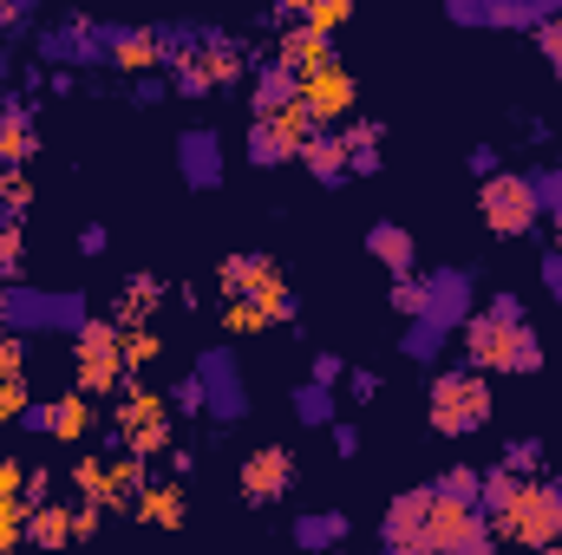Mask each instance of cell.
<instances>
[{
	"instance_id": "8",
	"label": "cell",
	"mask_w": 562,
	"mask_h": 555,
	"mask_svg": "<svg viewBox=\"0 0 562 555\" xmlns=\"http://www.w3.org/2000/svg\"><path fill=\"white\" fill-rule=\"evenodd\" d=\"M464 314H471V281L458 275V269H438V275L419 281V320L451 327V320H464Z\"/></svg>"
},
{
	"instance_id": "11",
	"label": "cell",
	"mask_w": 562,
	"mask_h": 555,
	"mask_svg": "<svg viewBox=\"0 0 562 555\" xmlns=\"http://www.w3.org/2000/svg\"><path fill=\"white\" fill-rule=\"evenodd\" d=\"M301 157H307V170H314L321 183H334V177L347 170V138H340V132H314Z\"/></svg>"
},
{
	"instance_id": "28",
	"label": "cell",
	"mask_w": 562,
	"mask_h": 555,
	"mask_svg": "<svg viewBox=\"0 0 562 555\" xmlns=\"http://www.w3.org/2000/svg\"><path fill=\"white\" fill-rule=\"evenodd\" d=\"M334 451H360V431L353 424H334Z\"/></svg>"
},
{
	"instance_id": "29",
	"label": "cell",
	"mask_w": 562,
	"mask_h": 555,
	"mask_svg": "<svg viewBox=\"0 0 562 555\" xmlns=\"http://www.w3.org/2000/svg\"><path fill=\"white\" fill-rule=\"evenodd\" d=\"M13 490H20V471H13V464H0V503H13Z\"/></svg>"
},
{
	"instance_id": "5",
	"label": "cell",
	"mask_w": 562,
	"mask_h": 555,
	"mask_svg": "<svg viewBox=\"0 0 562 555\" xmlns=\"http://www.w3.org/2000/svg\"><path fill=\"white\" fill-rule=\"evenodd\" d=\"M380 530H386V555H431V490H406Z\"/></svg>"
},
{
	"instance_id": "32",
	"label": "cell",
	"mask_w": 562,
	"mask_h": 555,
	"mask_svg": "<svg viewBox=\"0 0 562 555\" xmlns=\"http://www.w3.org/2000/svg\"><path fill=\"white\" fill-rule=\"evenodd\" d=\"M334 555H340V550H334Z\"/></svg>"
},
{
	"instance_id": "22",
	"label": "cell",
	"mask_w": 562,
	"mask_h": 555,
	"mask_svg": "<svg viewBox=\"0 0 562 555\" xmlns=\"http://www.w3.org/2000/svg\"><path fill=\"white\" fill-rule=\"evenodd\" d=\"M26 118L20 112H7V125H0V157H26Z\"/></svg>"
},
{
	"instance_id": "31",
	"label": "cell",
	"mask_w": 562,
	"mask_h": 555,
	"mask_svg": "<svg viewBox=\"0 0 562 555\" xmlns=\"http://www.w3.org/2000/svg\"><path fill=\"white\" fill-rule=\"evenodd\" d=\"M537 555H562V543H550V550H537Z\"/></svg>"
},
{
	"instance_id": "20",
	"label": "cell",
	"mask_w": 562,
	"mask_h": 555,
	"mask_svg": "<svg viewBox=\"0 0 562 555\" xmlns=\"http://www.w3.org/2000/svg\"><path fill=\"white\" fill-rule=\"evenodd\" d=\"M112 46H119V59H125V66H150V59H157V53H150V46H157V33H119Z\"/></svg>"
},
{
	"instance_id": "17",
	"label": "cell",
	"mask_w": 562,
	"mask_h": 555,
	"mask_svg": "<svg viewBox=\"0 0 562 555\" xmlns=\"http://www.w3.org/2000/svg\"><path fill=\"white\" fill-rule=\"evenodd\" d=\"M301 550H327V543H340L347 536V517H301Z\"/></svg>"
},
{
	"instance_id": "14",
	"label": "cell",
	"mask_w": 562,
	"mask_h": 555,
	"mask_svg": "<svg viewBox=\"0 0 562 555\" xmlns=\"http://www.w3.org/2000/svg\"><path fill=\"white\" fill-rule=\"evenodd\" d=\"M125 431H132V444H164V406L157 399H132L125 406Z\"/></svg>"
},
{
	"instance_id": "6",
	"label": "cell",
	"mask_w": 562,
	"mask_h": 555,
	"mask_svg": "<svg viewBox=\"0 0 562 555\" xmlns=\"http://www.w3.org/2000/svg\"><path fill=\"white\" fill-rule=\"evenodd\" d=\"M301 112H307V125H334V118H347L353 112V79H347V66H314L307 79H301Z\"/></svg>"
},
{
	"instance_id": "9",
	"label": "cell",
	"mask_w": 562,
	"mask_h": 555,
	"mask_svg": "<svg viewBox=\"0 0 562 555\" xmlns=\"http://www.w3.org/2000/svg\"><path fill=\"white\" fill-rule=\"evenodd\" d=\"M196 386H203V406L216 418H243V373H236L229 353H210L203 373H196Z\"/></svg>"
},
{
	"instance_id": "21",
	"label": "cell",
	"mask_w": 562,
	"mask_h": 555,
	"mask_svg": "<svg viewBox=\"0 0 562 555\" xmlns=\"http://www.w3.org/2000/svg\"><path fill=\"white\" fill-rule=\"evenodd\" d=\"M530 190H537V209H550L562 223V170H543V177H530Z\"/></svg>"
},
{
	"instance_id": "1",
	"label": "cell",
	"mask_w": 562,
	"mask_h": 555,
	"mask_svg": "<svg viewBox=\"0 0 562 555\" xmlns=\"http://www.w3.org/2000/svg\"><path fill=\"white\" fill-rule=\"evenodd\" d=\"M491 418V386L477 380V373H438L431 380V424L445 431V438H464V431H477Z\"/></svg>"
},
{
	"instance_id": "2",
	"label": "cell",
	"mask_w": 562,
	"mask_h": 555,
	"mask_svg": "<svg viewBox=\"0 0 562 555\" xmlns=\"http://www.w3.org/2000/svg\"><path fill=\"white\" fill-rule=\"evenodd\" d=\"M504 530L524 550H550L562 536V484H524L517 503H510V517H504Z\"/></svg>"
},
{
	"instance_id": "13",
	"label": "cell",
	"mask_w": 562,
	"mask_h": 555,
	"mask_svg": "<svg viewBox=\"0 0 562 555\" xmlns=\"http://www.w3.org/2000/svg\"><path fill=\"white\" fill-rule=\"evenodd\" d=\"M183 177L203 190V183H216V138L210 132H190L183 138Z\"/></svg>"
},
{
	"instance_id": "15",
	"label": "cell",
	"mask_w": 562,
	"mask_h": 555,
	"mask_svg": "<svg viewBox=\"0 0 562 555\" xmlns=\"http://www.w3.org/2000/svg\"><path fill=\"white\" fill-rule=\"evenodd\" d=\"M144 523H157V530H177L183 523V490H170V484H157V490H144Z\"/></svg>"
},
{
	"instance_id": "7",
	"label": "cell",
	"mask_w": 562,
	"mask_h": 555,
	"mask_svg": "<svg viewBox=\"0 0 562 555\" xmlns=\"http://www.w3.org/2000/svg\"><path fill=\"white\" fill-rule=\"evenodd\" d=\"M125 366V327H79V380L86 386H112Z\"/></svg>"
},
{
	"instance_id": "3",
	"label": "cell",
	"mask_w": 562,
	"mask_h": 555,
	"mask_svg": "<svg viewBox=\"0 0 562 555\" xmlns=\"http://www.w3.org/2000/svg\"><path fill=\"white\" fill-rule=\"evenodd\" d=\"M477 209H484L491 236H524L537 223V190H530V177H491Z\"/></svg>"
},
{
	"instance_id": "26",
	"label": "cell",
	"mask_w": 562,
	"mask_h": 555,
	"mask_svg": "<svg viewBox=\"0 0 562 555\" xmlns=\"http://www.w3.org/2000/svg\"><path fill=\"white\" fill-rule=\"evenodd\" d=\"M334 380H340V360H334V353H321V360H314V386H334Z\"/></svg>"
},
{
	"instance_id": "16",
	"label": "cell",
	"mask_w": 562,
	"mask_h": 555,
	"mask_svg": "<svg viewBox=\"0 0 562 555\" xmlns=\"http://www.w3.org/2000/svg\"><path fill=\"white\" fill-rule=\"evenodd\" d=\"M26 536H33L40 550H59V543L72 536V510H40V517H26Z\"/></svg>"
},
{
	"instance_id": "24",
	"label": "cell",
	"mask_w": 562,
	"mask_h": 555,
	"mask_svg": "<svg viewBox=\"0 0 562 555\" xmlns=\"http://www.w3.org/2000/svg\"><path fill=\"white\" fill-rule=\"evenodd\" d=\"M150 353H157V340H150V333H125V366H144Z\"/></svg>"
},
{
	"instance_id": "10",
	"label": "cell",
	"mask_w": 562,
	"mask_h": 555,
	"mask_svg": "<svg viewBox=\"0 0 562 555\" xmlns=\"http://www.w3.org/2000/svg\"><path fill=\"white\" fill-rule=\"evenodd\" d=\"M288 484H294V457L276 451V444H269V451H256V457L243 464V497H249V503H276Z\"/></svg>"
},
{
	"instance_id": "4",
	"label": "cell",
	"mask_w": 562,
	"mask_h": 555,
	"mask_svg": "<svg viewBox=\"0 0 562 555\" xmlns=\"http://www.w3.org/2000/svg\"><path fill=\"white\" fill-rule=\"evenodd\" d=\"M491 523L477 517V503H458V497H438L431 490V555H471L484 550Z\"/></svg>"
},
{
	"instance_id": "23",
	"label": "cell",
	"mask_w": 562,
	"mask_h": 555,
	"mask_svg": "<svg viewBox=\"0 0 562 555\" xmlns=\"http://www.w3.org/2000/svg\"><path fill=\"white\" fill-rule=\"evenodd\" d=\"M340 20H347V7H340V0H334V7H307V33H334Z\"/></svg>"
},
{
	"instance_id": "27",
	"label": "cell",
	"mask_w": 562,
	"mask_h": 555,
	"mask_svg": "<svg viewBox=\"0 0 562 555\" xmlns=\"http://www.w3.org/2000/svg\"><path fill=\"white\" fill-rule=\"evenodd\" d=\"M543 46H550V59H557V72H562V13L550 20V33H543Z\"/></svg>"
},
{
	"instance_id": "19",
	"label": "cell",
	"mask_w": 562,
	"mask_h": 555,
	"mask_svg": "<svg viewBox=\"0 0 562 555\" xmlns=\"http://www.w3.org/2000/svg\"><path fill=\"white\" fill-rule=\"evenodd\" d=\"M438 347H445V327H431V320H413L406 327V353L413 360H438Z\"/></svg>"
},
{
	"instance_id": "12",
	"label": "cell",
	"mask_w": 562,
	"mask_h": 555,
	"mask_svg": "<svg viewBox=\"0 0 562 555\" xmlns=\"http://www.w3.org/2000/svg\"><path fill=\"white\" fill-rule=\"evenodd\" d=\"M367 249H373L386 269H400V275L413 269V236H406V229H393V223H373V229H367Z\"/></svg>"
},
{
	"instance_id": "18",
	"label": "cell",
	"mask_w": 562,
	"mask_h": 555,
	"mask_svg": "<svg viewBox=\"0 0 562 555\" xmlns=\"http://www.w3.org/2000/svg\"><path fill=\"white\" fill-rule=\"evenodd\" d=\"M294 412H301V424H334V393L327 386H301L294 393Z\"/></svg>"
},
{
	"instance_id": "30",
	"label": "cell",
	"mask_w": 562,
	"mask_h": 555,
	"mask_svg": "<svg viewBox=\"0 0 562 555\" xmlns=\"http://www.w3.org/2000/svg\"><path fill=\"white\" fill-rule=\"evenodd\" d=\"M20 406H26V393H20V386H0V418L20 412Z\"/></svg>"
},
{
	"instance_id": "25",
	"label": "cell",
	"mask_w": 562,
	"mask_h": 555,
	"mask_svg": "<svg viewBox=\"0 0 562 555\" xmlns=\"http://www.w3.org/2000/svg\"><path fill=\"white\" fill-rule=\"evenodd\" d=\"M20 373V340H0V386H13Z\"/></svg>"
}]
</instances>
